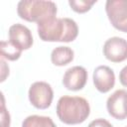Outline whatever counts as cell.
<instances>
[{"label": "cell", "instance_id": "cell-8", "mask_svg": "<svg viewBox=\"0 0 127 127\" xmlns=\"http://www.w3.org/2000/svg\"><path fill=\"white\" fill-rule=\"evenodd\" d=\"M87 70L80 65H74L65 70L63 76L64 86L71 91L82 89L87 81Z\"/></svg>", "mask_w": 127, "mask_h": 127}, {"label": "cell", "instance_id": "cell-17", "mask_svg": "<svg viewBox=\"0 0 127 127\" xmlns=\"http://www.w3.org/2000/svg\"><path fill=\"white\" fill-rule=\"evenodd\" d=\"M1 82H3L5 80V78L7 77V75H9V66L6 64V63L4 62L3 59H1Z\"/></svg>", "mask_w": 127, "mask_h": 127}, {"label": "cell", "instance_id": "cell-13", "mask_svg": "<svg viewBox=\"0 0 127 127\" xmlns=\"http://www.w3.org/2000/svg\"><path fill=\"white\" fill-rule=\"evenodd\" d=\"M1 57L2 59H6L8 61H16L21 57L22 50L13 45L10 41H2L0 44Z\"/></svg>", "mask_w": 127, "mask_h": 127}, {"label": "cell", "instance_id": "cell-9", "mask_svg": "<svg viewBox=\"0 0 127 127\" xmlns=\"http://www.w3.org/2000/svg\"><path fill=\"white\" fill-rule=\"evenodd\" d=\"M9 41L20 50H29L34 43L30 29L22 24H14L9 28Z\"/></svg>", "mask_w": 127, "mask_h": 127}, {"label": "cell", "instance_id": "cell-16", "mask_svg": "<svg viewBox=\"0 0 127 127\" xmlns=\"http://www.w3.org/2000/svg\"><path fill=\"white\" fill-rule=\"evenodd\" d=\"M87 127H113L112 124L107 121L106 119H103V118H97V119H94L92 120Z\"/></svg>", "mask_w": 127, "mask_h": 127}, {"label": "cell", "instance_id": "cell-11", "mask_svg": "<svg viewBox=\"0 0 127 127\" xmlns=\"http://www.w3.org/2000/svg\"><path fill=\"white\" fill-rule=\"evenodd\" d=\"M74 58V52L71 48L65 46H60L55 48L51 54V61L57 66H64L72 62Z\"/></svg>", "mask_w": 127, "mask_h": 127}, {"label": "cell", "instance_id": "cell-10", "mask_svg": "<svg viewBox=\"0 0 127 127\" xmlns=\"http://www.w3.org/2000/svg\"><path fill=\"white\" fill-rule=\"evenodd\" d=\"M92 79L95 88L101 93L108 92L115 85L114 71L107 65H99L95 67L93 70Z\"/></svg>", "mask_w": 127, "mask_h": 127}, {"label": "cell", "instance_id": "cell-4", "mask_svg": "<svg viewBox=\"0 0 127 127\" xmlns=\"http://www.w3.org/2000/svg\"><path fill=\"white\" fill-rule=\"evenodd\" d=\"M28 96L34 107L38 109H47L52 104L54 91L50 83L46 81H35L29 88Z\"/></svg>", "mask_w": 127, "mask_h": 127}, {"label": "cell", "instance_id": "cell-7", "mask_svg": "<svg viewBox=\"0 0 127 127\" xmlns=\"http://www.w3.org/2000/svg\"><path fill=\"white\" fill-rule=\"evenodd\" d=\"M106 108L110 116L117 120L127 118V90L117 89L106 101Z\"/></svg>", "mask_w": 127, "mask_h": 127}, {"label": "cell", "instance_id": "cell-6", "mask_svg": "<svg viewBox=\"0 0 127 127\" xmlns=\"http://www.w3.org/2000/svg\"><path fill=\"white\" fill-rule=\"evenodd\" d=\"M104 57L112 63H121L127 60V40L120 37H112L103 45Z\"/></svg>", "mask_w": 127, "mask_h": 127}, {"label": "cell", "instance_id": "cell-12", "mask_svg": "<svg viewBox=\"0 0 127 127\" xmlns=\"http://www.w3.org/2000/svg\"><path fill=\"white\" fill-rule=\"evenodd\" d=\"M22 127H57L53 119L48 116L30 115L22 122Z\"/></svg>", "mask_w": 127, "mask_h": 127}, {"label": "cell", "instance_id": "cell-14", "mask_svg": "<svg viewBox=\"0 0 127 127\" xmlns=\"http://www.w3.org/2000/svg\"><path fill=\"white\" fill-rule=\"evenodd\" d=\"M96 3V0H92V1H88V0H69L68 1V5L70 6V8L79 14L85 13L87 11H89L92 7L93 4Z\"/></svg>", "mask_w": 127, "mask_h": 127}, {"label": "cell", "instance_id": "cell-3", "mask_svg": "<svg viewBox=\"0 0 127 127\" xmlns=\"http://www.w3.org/2000/svg\"><path fill=\"white\" fill-rule=\"evenodd\" d=\"M57 5L53 1L21 0L17 5V13L21 19L37 24L45 19L57 16Z\"/></svg>", "mask_w": 127, "mask_h": 127}, {"label": "cell", "instance_id": "cell-5", "mask_svg": "<svg viewBox=\"0 0 127 127\" xmlns=\"http://www.w3.org/2000/svg\"><path fill=\"white\" fill-rule=\"evenodd\" d=\"M105 11L111 25L116 30L127 33V0H108Z\"/></svg>", "mask_w": 127, "mask_h": 127}, {"label": "cell", "instance_id": "cell-15", "mask_svg": "<svg viewBox=\"0 0 127 127\" xmlns=\"http://www.w3.org/2000/svg\"><path fill=\"white\" fill-rule=\"evenodd\" d=\"M2 96V104H1V127H9L10 126V114L6 110L4 103V96Z\"/></svg>", "mask_w": 127, "mask_h": 127}, {"label": "cell", "instance_id": "cell-2", "mask_svg": "<svg viewBox=\"0 0 127 127\" xmlns=\"http://www.w3.org/2000/svg\"><path fill=\"white\" fill-rule=\"evenodd\" d=\"M56 110L59 119L67 125L80 124L90 114L89 103L81 96L64 95L60 97Z\"/></svg>", "mask_w": 127, "mask_h": 127}, {"label": "cell", "instance_id": "cell-19", "mask_svg": "<svg viewBox=\"0 0 127 127\" xmlns=\"http://www.w3.org/2000/svg\"><path fill=\"white\" fill-rule=\"evenodd\" d=\"M126 127H127V126H126Z\"/></svg>", "mask_w": 127, "mask_h": 127}, {"label": "cell", "instance_id": "cell-18", "mask_svg": "<svg viewBox=\"0 0 127 127\" xmlns=\"http://www.w3.org/2000/svg\"><path fill=\"white\" fill-rule=\"evenodd\" d=\"M119 80L123 86L127 87V65H125L119 72Z\"/></svg>", "mask_w": 127, "mask_h": 127}, {"label": "cell", "instance_id": "cell-1", "mask_svg": "<svg viewBox=\"0 0 127 127\" xmlns=\"http://www.w3.org/2000/svg\"><path fill=\"white\" fill-rule=\"evenodd\" d=\"M38 35L44 42H64L69 43L76 39L78 27L74 20L70 18L51 17L37 24Z\"/></svg>", "mask_w": 127, "mask_h": 127}]
</instances>
